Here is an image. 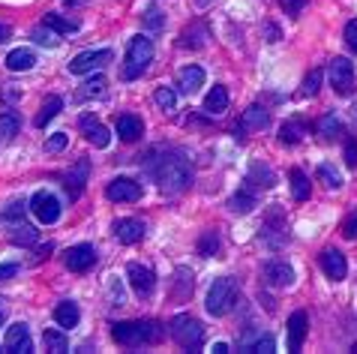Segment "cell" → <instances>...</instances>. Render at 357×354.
<instances>
[{
	"label": "cell",
	"instance_id": "1",
	"mask_svg": "<svg viewBox=\"0 0 357 354\" xmlns=\"http://www.w3.org/2000/svg\"><path fill=\"white\" fill-rule=\"evenodd\" d=\"M165 328L160 321H117L112 328V339L123 348H142V346H156L162 339Z\"/></svg>",
	"mask_w": 357,
	"mask_h": 354
},
{
	"label": "cell",
	"instance_id": "2",
	"mask_svg": "<svg viewBox=\"0 0 357 354\" xmlns=\"http://www.w3.org/2000/svg\"><path fill=\"white\" fill-rule=\"evenodd\" d=\"M151 171H153L156 183H160V190L165 195H177L192 183V169L186 165V160L181 153H165L160 160V165H153Z\"/></svg>",
	"mask_w": 357,
	"mask_h": 354
},
{
	"label": "cell",
	"instance_id": "3",
	"mask_svg": "<svg viewBox=\"0 0 357 354\" xmlns=\"http://www.w3.org/2000/svg\"><path fill=\"white\" fill-rule=\"evenodd\" d=\"M153 61V43L147 36H135L130 39V48H126V63H123V78L126 82H135L142 78L144 70Z\"/></svg>",
	"mask_w": 357,
	"mask_h": 354
},
{
	"label": "cell",
	"instance_id": "4",
	"mask_svg": "<svg viewBox=\"0 0 357 354\" xmlns=\"http://www.w3.org/2000/svg\"><path fill=\"white\" fill-rule=\"evenodd\" d=\"M237 298H241L237 279H231V277L216 279L211 285V291H207V312H211V316H228V312L234 309Z\"/></svg>",
	"mask_w": 357,
	"mask_h": 354
},
{
	"label": "cell",
	"instance_id": "5",
	"mask_svg": "<svg viewBox=\"0 0 357 354\" xmlns=\"http://www.w3.org/2000/svg\"><path fill=\"white\" fill-rule=\"evenodd\" d=\"M168 333H172V339L183 351H198V348H202V342H204L202 321L192 318V316H174L172 324H168Z\"/></svg>",
	"mask_w": 357,
	"mask_h": 354
},
{
	"label": "cell",
	"instance_id": "6",
	"mask_svg": "<svg viewBox=\"0 0 357 354\" xmlns=\"http://www.w3.org/2000/svg\"><path fill=\"white\" fill-rule=\"evenodd\" d=\"M327 75H331V84H333V91L336 93H351V87H354V66L349 57H333L331 66H327Z\"/></svg>",
	"mask_w": 357,
	"mask_h": 354
},
{
	"label": "cell",
	"instance_id": "7",
	"mask_svg": "<svg viewBox=\"0 0 357 354\" xmlns=\"http://www.w3.org/2000/svg\"><path fill=\"white\" fill-rule=\"evenodd\" d=\"M112 52L108 48H96V52H82L78 57L69 61V72L75 75H84V72H93V70H102V66L112 63Z\"/></svg>",
	"mask_w": 357,
	"mask_h": 354
},
{
	"label": "cell",
	"instance_id": "8",
	"mask_svg": "<svg viewBox=\"0 0 357 354\" xmlns=\"http://www.w3.org/2000/svg\"><path fill=\"white\" fill-rule=\"evenodd\" d=\"M31 210H33V216L43 225H52V222L61 220V201H57L48 190H39L33 195V199H31Z\"/></svg>",
	"mask_w": 357,
	"mask_h": 354
},
{
	"label": "cell",
	"instance_id": "9",
	"mask_svg": "<svg viewBox=\"0 0 357 354\" xmlns=\"http://www.w3.org/2000/svg\"><path fill=\"white\" fill-rule=\"evenodd\" d=\"M105 199L108 201H138L142 199V183L132 180V177H114L105 186Z\"/></svg>",
	"mask_w": 357,
	"mask_h": 354
},
{
	"label": "cell",
	"instance_id": "10",
	"mask_svg": "<svg viewBox=\"0 0 357 354\" xmlns=\"http://www.w3.org/2000/svg\"><path fill=\"white\" fill-rule=\"evenodd\" d=\"M126 277H130V285H132V291L138 294V298H151V294H153L156 277H153L151 268H144V264L132 261L130 268H126Z\"/></svg>",
	"mask_w": 357,
	"mask_h": 354
},
{
	"label": "cell",
	"instance_id": "11",
	"mask_svg": "<svg viewBox=\"0 0 357 354\" xmlns=\"http://www.w3.org/2000/svg\"><path fill=\"white\" fill-rule=\"evenodd\" d=\"M264 279H267V285H273V288H289V285H294V270L289 261L273 259L264 264Z\"/></svg>",
	"mask_w": 357,
	"mask_h": 354
},
{
	"label": "cell",
	"instance_id": "12",
	"mask_svg": "<svg viewBox=\"0 0 357 354\" xmlns=\"http://www.w3.org/2000/svg\"><path fill=\"white\" fill-rule=\"evenodd\" d=\"M93 264H96V249L91 247V243H78V247H73L66 252V268L75 270V273L91 270Z\"/></svg>",
	"mask_w": 357,
	"mask_h": 354
},
{
	"label": "cell",
	"instance_id": "13",
	"mask_svg": "<svg viewBox=\"0 0 357 354\" xmlns=\"http://www.w3.org/2000/svg\"><path fill=\"white\" fill-rule=\"evenodd\" d=\"M6 351H15V354H27L33 351V342H31V330H27V324H13V328L6 330V342H3Z\"/></svg>",
	"mask_w": 357,
	"mask_h": 354
},
{
	"label": "cell",
	"instance_id": "14",
	"mask_svg": "<svg viewBox=\"0 0 357 354\" xmlns=\"http://www.w3.org/2000/svg\"><path fill=\"white\" fill-rule=\"evenodd\" d=\"M319 261H321V270H324L333 282L345 279V273H349V264H345V255H342L340 249H324V252L319 255Z\"/></svg>",
	"mask_w": 357,
	"mask_h": 354
},
{
	"label": "cell",
	"instance_id": "15",
	"mask_svg": "<svg viewBox=\"0 0 357 354\" xmlns=\"http://www.w3.org/2000/svg\"><path fill=\"white\" fill-rule=\"evenodd\" d=\"M78 130L84 132V139L91 141L93 147H108V141H112V132H108L105 126L99 123L96 117H91V114H84L82 121H78Z\"/></svg>",
	"mask_w": 357,
	"mask_h": 354
},
{
	"label": "cell",
	"instance_id": "16",
	"mask_svg": "<svg viewBox=\"0 0 357 354\" xmlns=\"http://www.w3.org/2000/svg\"><path fill=\"white\" fill-rule=\"evenodd\" d=\"M87 171H91V165H87V160H78L75 162V169H69L63 174V186H66V192H69V199H78V195L84 192V183H87Z\"/></svg>",
	"mask_w": 357,
	"mask_h": 354
},
{
	"label": "cell",
	"instance_id": "17",
	"mask_svg": "<svg viewBox=\"0 0 357 354\" xmlns=\"http://www.w3.org/2000/svg\"><path fill=\"white\" fill-rule=\"evenodd\" d=\"M198 87H204V70L202 66H183V70L177 72V91L183 96H190Z\"/></svg>",
	"mask_w": 357,
	"mask_h": 354
},
{
	"label": "cell",
	"instance_id": "18",
	"mask_svg": "<svg viewBox=\"0 0 357 354\" xmlns=\"http://www.w3.org/2000/svg\"><path fill=\"white\" fill-rule=\"evenodd\" d=\"M267 123H271V114H267V108L250 105L243 111V117H241V132H261Z\"/></svg>",
	"mask_w": 357,
	"mask_h": 354
},
{
	"label": "cell",
	"instance_id": "19",
	"mask_svg": "<svg viewBox=\"0 0 357 354\" xmlns=\"http://www.w3.org/2000/svg\"><path fill=\"white\" fill-rule=\"evenodd\" d=\"M9 240H13L15 247H33V243L39 240V231L31 222L18 220V222H9Z\"/></svg>",
	"mask_w": 357,
	"mask_h": 354
},
{
	"label": "cell",
	"instance_id": "20",
	"mask_svg": "<svg viewBox=\"0 0 357 354\" xmlns=\"http://www.w3.org/2000/svg\"><path fill=\"white\" fill-rule=\"evenodd\" d=\"M114 238L121 243H138L144 238V225L142 220H117L114 222Z\"/></svg>",
	"mask_w": 357,
	"mask_h": 354
},
{
	"label": "cell",
	"instance_id": "21",
	"mask_svg": "<svg viewBox=\"0 0 357 354\" xmlns=\"http://www.w3.org/2000/svg\"><path fill=\"white\" fill-rule=\"evenodd\" d=\"M306 330H310L306 328V312L297 309L289 318V351H301L303 339H306Z\"/></svg>",
	"mask_w": 357,
	"mask_h": 354
},
{
	"label": "cell",
	"instance_id": "22",
	"mask_svg": "<svg viewBox=\"0 0 357 354\" xmlns=\"http://www.w3.org/2000/svg\"><path fill=\"white\" fill-rule=\"evenodd\" d=\"M117 135H121L123 141H135V139H142V135H144V123H142V117H135V114H121V117H117Z\"/></svg>",
	"mask_w": 357,
	"mask_h": 354
},
{
	"label": "cell",
	"instance_id": "23",
	"mask_svg": "<svg viewBox=\"0 0 357 354\" xmlns=\"http://www.w3.org/2000/svg\"><path fill=\"white\" fill-rule=\"evenodd\" d=\"M211 39V31H207V24H190L186 31L181 33V45L183 48H204V43Z\"/></svg>",
	"mask_w": 357,
	"mask_h": 354
},
{
	"label": "cell",
	"instance_id": "24",
	"mask_svg": "<svg viewBox=\"0 0 357 354\" xmlns=\"http://www.w3.org/2000/svg\"><path fill=\"white\" fill-rule=\"evenodd\" d=\"M33 63H36V57H33L31 48H15V52H9V57H6L9 72H27Z\"/></svg>",
	"mask_w": 357,
	"mask_h": 354
},
{
	"label": "cell",
	"instance_id": "25",
	"mask_svg": "<svg viewBox=\"0 0 357 354\" xmlns=\"http://www.w3.org/2000/svg\"><path fill=\"white\" fill-rule=\"evenodd\" d=\"M54 321L61 324V328H75L78 321H82V312H78V303L73 300H63L54 307Z\"/></svg>",
	"mask_w": 357,
	"mask_h": 354
},
{
	"label": "cell",
	"instance_id": "26",
	"mask_svg": "<svg viewBox=\"0 0 357 354\" xmlns=\"http://www.w3.org/2000/svg\"><path fill=\"white\" fill-rule=\"evenodd\" d=\"M225 108H228V91H225L222 84H216L213 91L204 96V111L207 114H222Z\"/></svg>",
	"mask_w": 357,
	"mask_h": 354
},
{
	"label": "cell",
	"instance_id": "27",
	"mask_svg": "<svg viewBox=\"0 0 357 354\" xmlns=\"http://www.w3.org/2000/svg\"><path fill=\"white\" fill-rule=\"evenodd\" d=\"M61 108H63V100L61 96H48V100L43 102V108H39V114H36V126L43 130L45 123H52L57 114H61Z\"/></svg>",
	"mask_w": 357,
	"mask_h": 354
},
{
	"label": "cell",
	"instance_id": "28",
	"mask_svg": "<svg viewBox=\"0 0 357 354\" xmlns=\"http://www.w3.org/2000/svg\"><path fill=\"white\" fill-rule=\"evenodd\" d=\"M319 135H321L324 141L340 139V135H342V121H340V117H336L333 111H331V114H324L321 121H319Z\"/></svg>",
	"mask_w": 357,
	"mask_h": 354
},
{
	"label": "cell",
	"instance_id": "29",
	"mask_svg": "<svg viewBox=\"0 0 357 354\" xmlns=\"http://www.w3.org/2000/svg\"><path fill=\"white\" fill-rule=\"evenodd\" d=\"M43 24H48V27H52V31H57V33H75L78 27H82V24L75 22V18H66V15H57V13H48V15L43 18Z\"/></svg>",
	"mask_w": 357,
	"mask_h": 354
},
{
	"label": "cell",
	"instance_id": "30",
	"mask_svg": "<svg viewBox=\"0 0 357 354\" xmlns=\"http://www.w3.org/2000/svg\"><path fill=\"white\" fill-rule=\"evenodd\" d=\"M306 135V123L303 121H285L280 130V141L282 144H297Z\"/></svg>",
	"mask_w": 357,
	"mask_h": 354
},
{
	"label": "cell",
	"instance_id": "31",
	"mask_svg": "<svg viewBox=\"0 0 357 354\" xmlns=\"http://www.w3.org/2000/svg\"><path fill=\"white\" fill-rule=\"evenodd\" d=\"M255 208V192L252 190H243V192H237V195H231V201H228V210L231 213H250Z\"/></svg>",
	"mask_w": 357,
	"mask_h": 354
},
{
	"label": "cell",
	"instance_id": "32",
	"mask_svg": "<svg viewBox=\"0 0 357 354\" xmlns=\"http://www.w3.org/2000/svg\"><path fill=\"white\" fill-rule=\"evenodd\" d=\"M43 342H45V348H48V351H54V354H61V351H66V348H69L66 333H63V330H54V328L43 330Z\"/></svg>",
	"mask_w": 357,
	"mask_h": 354
},
{
	"label": "cell",
	"instance_id": "33",
	"mask_svg": "<svg viewBox=\"0 0 357 354\" xmlns=\"http://www.w3.org/2000/svg\"><path fill=\"white\" fill-rule=\"evenodd\" d=\"M291 195H294V201L310 199V177H306L301 169H291Z\"/></svg>",
	"mask_w": 357,
	"mask_h": 354
},
{
	"label": "cell",
	"instance_id": "34",
	"mask_svg": "<svg viewBox=\"0 0 357 354\" xmlns=\"http://www.w3.org/2000/svg\"><path fill=\"white\" fill-rule=\"evenodd\" d=\"M18 126H22V121H18L15 111L0 114V139H3V141H13V135L18 132Z\"/></svg>",
	"mask_w": 357,
	"mask_h": 354
},
{
	"label": "cell",
	"instance_id": "35",
	"mask_svg": "<svg viewBox=\"0 0 357 354\" xmlns=\"http://www.w3.org/2000/svg\"><path fill=\"white\" fill-rule=\"evenodd\" d=\"M220 252V234L216 231H204L202 240H198V255H204V259H211V255Z\"/></svg>",
	"mask_w": 357,
	"mask_h": 354
},
{
	"label": "cell",
	"instance_id": "36",
	"mask_svg": "<svg viewBox=\"0 0 357 354\" xmlns=\"http://www.w3.org/2000/svg\"><path fill=\"white\" fill-rule=\"evenodd\" d=\"M319 180L327 186V190H340L342 186V177H340V171L333 169V165H319Z\"/></svg>",
	"mask_w": 357,
	"mask_h": 354
},
{
	"label": "cell",
	"instance_id": "37",
	"mask_svg": "<svg viewBox=\"0 0 357 354\" xmlns=\"http://www.w3.org/2000/svg\"><path fill=\"white\" fill-rule=\"evenodd\" d=\"M31 36L36 39L39 45H48V48H54L57 43H61V39H57L61 33L52 31V27H48V24H39V27H33V33H31Z\"/></svg>",
	"mask_w": 357,
	"mask_h": 354
},
{
	"label": "cell",
	"instance_id": "38",
	"mask_svg": "<svg viewBox=\"0 0 357 354\" xmlns=\"http://www.w3.org/2000/svg\"><path fill=\"white\" fill-rule=\"evenodd\" d=\"M261 177H264V183H267V186H273V183H276V174H273L271 169H267L264 162H252V169H250V177H246V183H255V180H261Z\"/></svg>",
	"mask_w": 357,
	"mask_h": 354
},
{
	"label": "cell",
	"instance_id": "39",
	"mask_svg": "<svg viewBox=\"0 0 357 354\" xmlns=\"http://www.w3.org/2000/svg\"><path fill=\"white\" fill-rule=\"evenodd\" d=\"M153 100H156V105H160L162 111H174V105H177V93L172 91V87H160Z\"/></svg>",
	"mask_w": 357,
	"mask_h": 354
},
{
	"label": "cell",
	"instance_id": "40",
	"mask_svg": "<svg viewBox=\"0 0 357 354\" xmlns=\"http://www.w3.org/2000/svg\"><path fill=\"white\" fill-rule=\"evenodd\" d=\"M105 87H108V84H105V78H102V75H93L91 82H84V84H82V96H87V100H91V96H102V93H105Z\"/></svg>",
	"mask_w": 357,
	"mask_h": 354
},
{
	"label": "cell",
	"instance_id": "41",
	"mask_svg": "<svg viewBox=\"0 0 357 354\" xmlns=\"http://www.w3.org/2000/svg\"><path fill=\"white\" fill-rule=\"evenodd\" d=\"M321 91V70H312L303 78V96H315Z\"/></svg>",
	"mask_w": 357,
	"mask_h": 354
},
{
	"label": "cell",
	"instance_id": "42",
	"mask_svg": "<svg viewBox=\"0 0 357 354\" xmlns=\"http://www.w3.org/2000/svg\"><path fill=\"white\" fill-rule=\"evenodd\" d=\"M190 291H192V273L177 270V300H183Z\"/></svg>",
	"mask_w": 357,
	"mask_h": 354
},
{
	"label": "cell",
	"instance_id": "43",
	"mask_svg": "<svg viewBox=\"0 0 357 354\" xmlns=\"http://www.w3.org/2000/svg\"><path fill=\"white\" fill-rule=\"evenodd\" d=\"M66 144H69V135L66 132H54L52 139L45 141V153H61Z\"/></svg>",
	"mask_w": 357,
	"mask_h": 354
},
{
	"label": "cell",
	"instance_id": "44",
	"mask_svg": "<svg viewBox=\"0 0 357 354\" xmlns=\"http://www.w3.org/2000/svg\"><path fill=\"white\" fill-rule=\"evenodd\" d=\"M345 165H349V169H357V135H349V139H345Z\"/></svg>",
	"mask_w": 357,
	"mask_h": 354
},
{
	"label": "cell",
	"instance_id": "45",
	"mask_svg": "<svg viewBox=\"0 0 357 354\" xmlns=\"http://www.w3.org/2000/svg\"><path fill=\"white\" fill-rule=\"evenodd\" d=\"M342 238L357 240V210H351L349 216H345V222H342Z\"/></svg>",
	"mask_w": 357,
	"mask_h": 354
},
{
	"label": "cell",
	"instance_id": "46",
	"mask_svg": "<svg viewBox=\"0 0 357 354\" xmlns=\"http://www.w3.org/2000/svg\"><path fill=\"white\" fill-rule=\"evenodd\" d=\"M144 24L151 27V31H160V27L165 24V18H162V13H160V9H156V6H151V9H147V15H144Z\"/></svg>",
	"mask_w": 357,
	"mask_h": 354
},
{
	"label": "cell",
	"instance_id": "47",
	"mask_svg": "<svg viewBox=\"0 0 357 354\" xmlns=\"http://www.w3.org/2000/svg\"><path fill=\"white\" fill-rule=\"evenodd\" d=\"M276 348V342H273V337H259L252 342V348L250 351H259V354H271Z\"/></svg>",
	"mask_w": 357,
	"mask_h": 354
},
{
	"label": "cell",
	"instance_id": "48",
	"mask_svg": "<svg viewBox=\"0 0 357 354\" xmlns=\"http://www.w3.org/2000/svg\"><path fill=\"white\" fill-rule=\"evenodd\" d=\"M18 220H24V204H9L3 210V222H18Z\"/></svg>",
	"mask_w": 357,
	"mask_h": 354
},
{
	"label": "cell",
	"instance_id": "49",
	"mask_svg": "<svg viewBox=\"0 0 357 354\" xmlns=\"http://www.w3.org/2000/svg\"><path fill=\"white\" fill-rule=\"evenodd\" d=\"M345 45H349L351 52H357V18L345 24Z\"/></svg>",
	"mask_w": 357,
	"mask_h": 354
},
{
	"label": "cell",
	"instance_id": "50",
	"mask_svg": "<svg viewBox=\"0 0 357 354\" xmlns=\"http://www.w3.org/2000/svg\"><path fill=\"white\" fill-rule=\"evenodd\" d=\"M280 3H282V9L289 15H301V9L306 6V0H280Z\"/></svg>",
	"mask_w": 357,
	"mask_h": 354
},
{
	"label": "cell",
	"instance_id": "51",
	"mask_svg": "<svg viewBox=\"0 0 357 354\" xmlns=\"http://www.w3.org/2000/svg\"><path fill=\"white\" fill-rule=\"evenodd\" d=\"M18 277V264H0V282Z\"/></svg>",
	"mask_w": 357,
	"mask_h": 354
},
{
	"label": "cell",
	"instance_id": "52",
	"mask_svg": "<svg viewBox=\"0 0 357 354\" xmlns=\"http://www.w3.org/2000/svg\"><path fill=\"white\" fill-rule=\"evenodd\" d=\"M0 96H3L6 102H15V100H22V91H18V87H13V84H6L3 91H0Z\"/></svg>",
	"mask_w": 357,
	"mask_h": 354
},
{
	"label": "cell",
	"instance_id": "53",
	"mask_svg": "<svg viewBox=\"0 0 357 354\" xmlns=\"http://www.w3.org/2000/svg\"><path fill=\"white\" fill-rule=\"evenodd\" d=\"M6 39H9V27L0 24V43H6Z\"/></svg>",
	"mask_w": 357,
	"mask_h": 354
},
{
	"label": "cell",
	"instance_id": "54",
	"mask_svg": "<svg viewBox=\"0 0 357 354\" xmlns=\"http://www.w3.org/2000/svg\"><path fill=\"white\" fill-rule=\"evenodd\" d=\"M225 351H228L225 342H216V346H213V354H225Z\"/></svg>",
	"mask_w": 357,
	"mask_h": 354
},
{
	"label": "cell",
	"instance_id": "55",
	"mask_svg": "<svg viewBox=\"0 0 357 354\" xmlns=\"http://www.w3.org/2000/svg\"><path fill=\"white\" fill-rule=\"evenodd\" d=\"M3 321H6V303L0 300V324H3Z\"/></svg>",
	"mask_w": 357,
	"mask_h": 354
},
{
	"label": "cell",
	"instance_id": "56",
	"mask_svg": "<svg viewBox=\"0 0 357 354\" xmlns=\"http://www.w3.org/2000/svg\"><path fill=\"white\" fill-rule=\"evenodd\" d=\"M69 6H82V3H87V0H66Z\"/></svg>",
	"mask_w": 357,
	"mask_h": 354
},
{
	"label": "cell",
	"instance_id": "57",
	"mask_svg": "<svg viewBox=\"0 0 357 354\" xmlns=\"http://www.w3.org/2000/svg\"><path fill=\"white\" fill-rule=\"evenodd\" d=\"M195 3H198V6H202V9H204V6H211V0H195Z\"/></svg>",
	"mask_w": 357,
	"mask_h": 354
},
{
	"label": "cell",
	"instance_id": "58",
	"mask_svg": "<svg viewBox=\"0 0 357 354\" xmlns=\"http://www.w3.org/2000/svg\"><path fill=\"white\" fill-rule=\"evenodd\" d=\"M351 114H354V121H357V102H354V108H351Z\"/></svg>",
	"mask_w": 357,
	"mask_h": 354
}]
</instances>
